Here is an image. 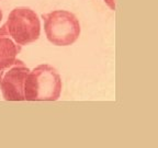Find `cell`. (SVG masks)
<instances>
[{"label":"cell","instance_id":"6da1fadb","mask_svg":"<svg viewBox=\"0 0 158 148\" xmlns=\"http://www.w3.org/2000/svg\"><path fill=\"white\" fill-rule=\"evenodd\" d=\"M62 78L51 65L42 64L30 70L24 84L27 101H56L62 93Z\"/></svg>","mask_w":158,"mask_h":148},{"label":"cell","instance_id":"7a4b0ae2","mask_svg":"<svg viewBox=\"0 0 158 148\" xmlns=\"http://www.w3.org/2000/svg\"><path fill=\"white\" fill-rule=\"evenodd\" d=\"M44 31L48 42L56 46H69L80 35V23L77 17L67 10H54L42 15Z\"/></svg>","mask_w":158,"mask_h":148},{"label":"cell","instance_id":"3957f363","mask_svg":"<svg viewBox=\"0 0 158 148\" xmlns=\"http://www.w3.org/2000/svg\"><path fill=\"white\" fill-rule=\"evenodd\" d=\"M5 24L12 39L22 46L37 41L41 34L40 19L30 8L20 7L13 9Z\"/></svg>","mask_w":158,"mask_h":148},{"label":"cell","instance_id":"277c9868","mask_svg":"<svg viewBox=\"0 0 158 148\" xmlns=\"http://www.w3.org/2000/svg\"><path fill=\"white\" fill-rule=\"evenodd\" d=\"M30 69L21 59L0 65V90L6 101H24V84Z\"/></svg>","mask_w":158,"mask_h":148},{"label":"cell","instance_id":"5b68a950","mask_svg":"<svg viewBox=\"0 0 158 148\" xmlns=\"http://www.w3.org/2000/svg\"><path fill=\"white\" fill-rule=\"evenodd\" d=\"M21 49L22 45L15 42L3 24L0 27V65L17 58Z\"/></svg>","mask_w":158,"mask_h":148},{"label":"cell","instance_id":"8992f818","mask_svg":"<svg viewBox=\"0 0 158 148\" xmlns=\"http://www.w3.org/2000/svg\"><path fill=\"white\" fill-rule=\"evenodd\" d=\"M104 2L109 6V8L111 10H115V3H114V0H104Z\"/></svg>","mask_w":158,"mask_h":148},{"label":"cell","instance_id":"52a82bcc","mask_svg":"<svg viewBox=\"0 0 158 148\" xmlns=\"http://www.w3.org/2000/svg\"><path fill=\"white\" fill-rule=\"evenodd\" d=\"M1 20H2V11L0 9V22H1Z\"/></svg>","mask_w":158,"mask_h":148}]
</instances>
